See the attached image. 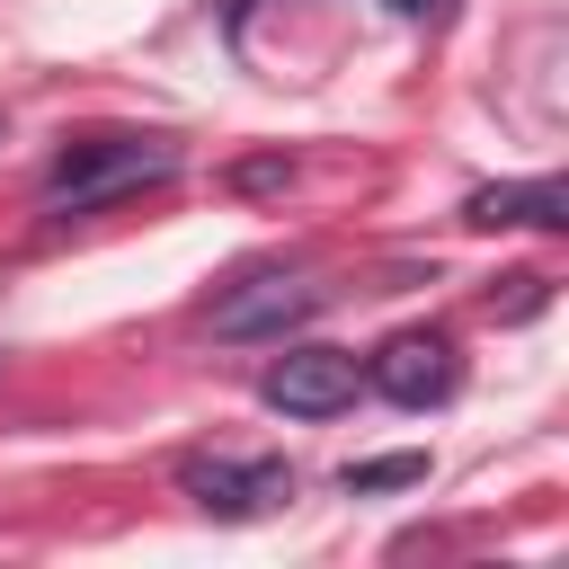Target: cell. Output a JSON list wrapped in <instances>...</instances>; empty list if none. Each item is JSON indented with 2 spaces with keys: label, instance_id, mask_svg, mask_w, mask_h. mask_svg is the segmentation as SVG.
Here are the masks:
<instances>
[{
  "label": "cell",
  "instance_id": "cell-4",
  "mask_svg": "<svg viewBox=\"0 0 569 569\" xmlns=\"http://www.w3.org/2000/svg\"><path fill=\"white\" fill-rule=\"evenodd\" d=\"M356 391H365V373H356L347 347H284V356L258 373V400L284 409V418H338Z\"/></svg>",
  "mask_w": 569,
  "mask_h": 569
},
{
  "label": "cell",
  "instance_id": "cell-7",
  "mask_svg": "<svg viewBox=\"0 0 569 569\" xmlns=\"http://www.w3.org/2000/svg\"><path fill=\"white\" fill-rule=\"evenodd\" d=\"M409 480H427V453H373V462H347V471H338L347 498H365V489H409Z\"/></svg>",
  "mask_w": 569,
  "mask_h": 569
},
{
  "label": "cell",
  "instance_id": "cell-1",
  "mask_svg": "<svg viewBox=\"0 0 569 569\" xmlns=\"http://www.w3.org/2000/svg\"><path fill=\"white\" fill-rule=\"evenodd\" d=\"M169 169H178L169 133H89L44 169V204L53 213H98V204H116L133 187H160Z\"/></svg>",
  "mask_w": 569,
  "mask_h": 569
},
{
  "label": "cell",
  "instance_id": "cell-8",
  "mask_svg": "<svg viewBox=\"0 0 569 569\" xmlns=\"http://www.w3.org/2000/svg\"><path fill=\"white\" fill-rule=\"evenodd\" d=\"M284 178H293V160H284V151H267V160H240V169H231V187H240V196H267V187H284Z\"/></svg>",
  "mask_w": 569,
  "mask_h": 569
},
{
  "label": "cell",
  "instance_id": "cell-5",
  "mask_svg": "<svg viewBox=\"0 0 569 569\" xmlns=\"http://www.w3.org/2000/svg\"><path fill=\"white\" fill-rule=\"evenodd\" d=\"M453 382H462V365H453V338H436V329H400L365 365V391H382L391 409H445Z\"/></svg>",
  "mask_w": 569,
  "mask_h": 569
},
{
  "label": "cell",
  "instance_id": "cell-6",
  "mask_svg": "<svg viewBox=\"0 0 569 569\" xmlns=\"http://www.w3.org/2000/svg\"><path fill=\"white\" fill-rule=\"evenodd\" d=\"M471 231H560L569 222V187L560 178H507V187H471L462 196Z\"/></svg>",
  "mask_w": 569,
  "mask_h": 569
},
{
  "label": "cell",
  "instance_id": "cell-2",
  "mask_svg": "<svg viewBox=\"0 0 569 569\" xmlns=\"http://www.w3.org/2000/svg\"><path fill=\"white\" fill-rule=\"evenodd\" d=\"M178 489H187L204 516L249 525V516H276V507L293 498V462H276V453H187V462H178Z\"/></svg>",
  "mask_w": 569,
  "mask_h": 569
},
{
  "label": "cell",
  "instance_id": "cell-3",
  "mask_svg": "<svg viewBox=\"0 0 569 569\" xmlns=\"http://www.w3.org/2000/svg\"><path fill=\"white\" fill-rule=\"evenodd\" d=\"M329 293H338V284H320V276H284V267H267V276H249V284H231V293L213 302V338H231V347H267V338L302 329L311 311H329Z\"/></svg>",
  "mask_w": 569,
  "mask_h": 569
},
{
  "label": "cell",
  "instance_id": "cell-9",
  "mask_svg": "<svg viewBox=\"0 0 569 569\" xmlns=\"http://www.w3.org/2000/svg\"><path fill=\"white\" fill-rule=\"evenodd\" d=\"M391 9H400V18H436L445 0H391Z\"/></svg>",
  "mask_w": 569,
  "mask_h": 569
}]
</instances>
